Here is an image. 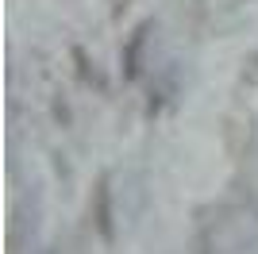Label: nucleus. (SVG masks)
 Wrapping results in <instances>:
<instances>
[{
  "mask_svg": "<svg viewBox=\"0 0 258 254\" xmlns=\"http://www.w3.org/2000/svg\"><path fill=\"white\" fill-rule=\"evenodd\" d=\"M97 227L104 235V243H112V201H108V181L97 185Z\"/></svg>",
  "mask_w": 258,
  "mask_h": 254,
  "instance_id": "nucleus-1",
  "label": "nucleus"
},
{
  "mask_svg": "<svg viewBox=\"0 0 258 254\" xmlns=\"http://www.w3.org/2000/svg\"><path fill=\"white\" fill-rule=\"evenodd\" d=\"M143 35H147V27H139V31H135V39H131V46H127V74H131V77L139 74V66H135V62H139V46H143Z\"/></svg>",
  "mask_w": 258,
  "mask_h": 254,
  "instance_id": "nucleus-2",
  "label": "nucleus"
},
{
  "mask_svg": "<svg viewBox=\"0 0 258 254\" xmlns=\"http://www.w3.org/2000/svg\"><path fill=\"white\" fill-rule=\"evenodd\" d=\"M108 4H112V12H116V16H123V12H127V4H131V0H108Z\"/></svg>",
  "mask_w": 258,
  "mask_h": 254,
  "instance_id": "nucleus-3",
  "label": "nucleus"
}]
</instances>
